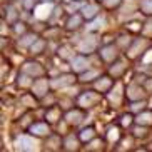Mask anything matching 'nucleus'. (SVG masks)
<instances>
[{
    "label": "nucleus",
    "mask_w": 152,
    "mask_h": 152,
    "mask_svg": "<svg viewBox=\"0 0 152 152\" xmlns=\"http://www.w3.org/2000/svg\"><path fill=\"white\" fill-rule=\"evenodd\" d=\"M15 145H17V149H20V151H34V149H37L35 140L30 139V137H25V135L18 137L17 140H15Z\"/></svg>",
    "instance_id": "f257e3e1"
},
{
    "label": "nucleus",
    "mask_w": 152,
    "mask_h": 152,
    "mask_svg": "<svg viewBox=\"0 0 152 152\" xmlns=\"http://www.w3.org/2000/svg\"><path fill=\"white\" fill-rule=\"evenodd\" d=\"M54 10V7H52V4H42L37 7L35 10V17L37 18H47L50 15V12Z\"/></svg>",
    "instance_id": "f03ea898"
},
{
    "label": "nucleus",
    "mask_w": 152,
    "mask_h": 152,
    "mask_svg": "<svg viewBox=\"0 0 152 152\" xmlns=\"http://www.w3.org/2000/svg\"><path fill=\"white\" fill-rule=\"evenodd\" d=\"M32 130V134H35V135H45V134H49V127L45 124H34L30 127Z\"/></svg>",
    "instance_id": "7ed1b4c3"
},
{
    "label": "nucleus",
    "mask_w": 152,
    "mask_h": 152,
    "mask_svg": "<svg viewBox=\"0 0 152 152\" xmlns=\"http://www.w3.org/2000/svg\"><path fill=\"white\" fill-rule=\"evenodd\" d=\"M100 55H102V58H105V60H112V58H115V49H114L112 45L104 47L102 52H100Z\"/></svg>",
    "instance_id": "20e7f679"
},
{
    "label": "nucleus",
    "mask_w": 152,
    "mask_h": 152,
    "mask_svg": "<svg viewBox=\"0 0 152 152\" xmlns=\"http://www.w3.org/2000/svg\"><path fill=\"white\" fill-rule=\"evenodd\" d=\"M34 92H35L37 95H42L47 92V80H39L34 84Z\"/></svg>",
    "instance_id": "39448f33"
},
{
    "label": "nucleus",
    "mask_w": 152,
    "mask_h": 152,
    "mask_svg": "<svg viewBox=\"0 0 152 152\" xmlns=\"http://www.w3.org/2000/svg\"><path fill=\"white\" fill-rule=\"evenodd\" d=\"M72 67H74V70L80 72V70H84V69L87 67V60H85L84 57H77V58H74V64H72Z\"/></svg>",
    "instance_id": "423d86ee"
},
{
    "label": "nucleus",
    "mask_w": 152,
    "mask_h": 152,
    "mask_svg": "<svg viewBox=\"0 0 152 152\" xmlns=\"http://www.w3.org/2000/svg\"><path fill=\"white\" fill-rule=\"evenodd\" d=\"M94 100H97V95H95V94H92V92H89V94H85L84 97L80 99V104L87 107V105H90V104L94 102Z\"/></svg>",
    "instance_id": "0eeeda50"
},
{
    "label": "nucleus",
    "mask_w": 152,
    "mask_h": 152,
    "mask_svg": "<svg viewBox=\"0 0 152 152\" xmlns=\"http://www.w3.org/2000/svg\"><path fill=\"white\" fill-rule=\"evenodd\" d=\"M23 70L28 72V74H42V69L37 65V64H25V67H23Z\"/></svg>",
    "instance_id": "6e6552de"
},
{
    "label": "nucleus",
    "mask_w": 152,
    "mask_h": 152,
    "mask_svg": "<svg viewBox=\"0 0 152 152\" xmlns=\"http://www.w3.org/2000/svg\"><path fill=\"white\" fill-rule=\"evenodd\" d=\"M72 82H74V77L65 75V77H60V80H54V85L58 87V85H67V84H72Z\"/></svg>",
    "instance_id": "1a4fd4ad"
},
{
    "label": "nucleus",
    "mask_w": 152,
    "mask_h": 152,
    "mask_svg": "<svg viewBox=\"0 0 152 152\" xmlns=\"http://www.w3.org/2000/svg\"><path fill=\"white\" fill-rule=\"evenodd\" d=\"M95 14H97V7H95V5H89V7H84V15H85L87 18H92Z\"/></svg>",
    "instance_id": "9d476101"
},
{
    "label": "nucleus",
    "mask_w": 152,
    "mask_h": 152,
    "mask_svg": "<svg viewBox=\"0 0 152 152\" xmlns=\"http://www.w3.org/2000/svg\"><path fill=\"white\" fill-rule=\"evenodd\" d=\"M140 7H142L144 14H152V0H142Z\"/></svg>",
    "instance_id": "9b49d317"
},
{
    "label": "nucleus",
    "mask_w": 152,
    "mask_h": 152,
    "mask_svg": "<svg viewBox=\"0 0 152 152\" xmlns=\"http://www.w3.org/2000/svg\"><path fill=\"white\" fill-rule=\"evenodd\" d=\"M142 95V90L139 89V87H135V85H132L129 89V97L130 99H137V97H140Z\"/></svg>",
    "instance_id": "f8f14e48"
},
{
    "label": "nucleus",
    "mask_w": 152,
    "mask_h": 152,
    "mask_svg": "<svg viewBox=\"0 0 152 152\" xmlns=\"http://www.w3.org/2000/svg\"><path fill=\"white\" fill-rule=\"evenodd\" d=\"M94 47H95V42L94 40H89V44H87V40H85L84 44L80 45L82 52H92V50H94Z\"/></svg>",
    "instance_id": "ddd939ff"
},
{
    "label": "nucleus",
    "mask_w": 152,
    "mask_h": 152,
    "mask_svg": "<svg viewBox=\"0 0 152 152\" xmlns=\"http://www.w3.org/2000/svg\"><path fill=\"white\" fill-rule=\"evenodd\" d=\"M94 137V129H84L80 134V139L82 140H90V139Z\"/></svg>",
    "instance_id": "4468645a"
},
{
    "label": "nucleus",
    "mask_w": 152,
    "mask_h": 152,
    "mask_svg": "<svg viewBox=\"0 0 152 152\" xmlns=\"http://www.w3.org/2000/svg\"><path fill=\"white\" fill-rule=\"evenodd\" d=\"M137 121H139V124H151L152 122V114H140Z\"/></svg>",
    "instance_id": "2eb2a0df"
},
{
    "label": "nucleus",
    "mask_w": 152,
    "mask_h": 152,
    "mask_svg": "<svg viewBox=\"0 0 152 152\" xmlns=\"http://www.w3.org/2000/svg\"><path fill=\"white\" fill-rule=\"evenodd\" d=\"M110 84H112V82L109 80V79H105V77H104L102 80L97 82V89H99V90H105L107 87H110Z\"/></svg>",
    "instance_id": "dca6fc26"
},
{
    "label": "nucleus",
    "mask_w": 152,
    "mask_h": 152,
    "mask_svg": "<svg viewBox=\"0 0 152 152\" xmlns=\"http://www.w3.org/2000/svg\"><path fill=\"white\" fill-rule=\"evenodd\" d=\"M79 23H80V17L79 15H74V17L69 20V28H75L79 27Z\"/></svg>",
    "instance_id": "f3484780"
},
{
    "label": "nucleus",
    "mask_w": 152,
    "mask_h": 152,
    "mask_svg": "<svg viewBox=\"0 0 152 152\" xmlns=\"http://www.w3.org/2000/svg\"><path fill=\"white\" fill-rule=\"evenodd\" d=\"M67 121H69V122H74V124H77V122L80 121V114H79V112H70V114L67 115Z\"/></svg>",
    "instance_id": "a211bd4d"
},
{
    "label": "nucleus",
    "mask_w": 152,
    "mask_h": 152,
    "mask_svg": "<svg viewBox=\"0 0 152 152\" xmlns=\"http://www.w3.org/2000/svg\"><path fill=\"white\" fill-rule=\"evenodd\" d=\"M65 147L67 149H77V140L74 137H69L67 140H65Z\"/></svg>",
    "instance_id": "6ab92c4d"
},
{
    "label": "nucleus",
    "mask_w": 152,
    "mask_h": 152,
    "mask_svg": "<svg viewBox=\"0 0 152 152\" xmlns=\"http://www.w3.org/2000/svg\"><path fill=\"white\" fill-rule=\"evenodd\" d=\"M44 49V42H37V44H32V52H35V54H39L40 50Z\"/></svg>",
    "instance_id": "aec40b11"
},
{
    "label": "nucleus",
    "mask_w": 152,
    "mask_h": 152,
    "mask_svg": "<svg viewBox=\"0 0 152 152\" xmlns=\"http://www.w3.org/2000/svg\"><path fill=\"white\" fill-rule=\"evenodd\" d=\"M117 137H119V130H117V129H110V130H109V139H110V140H115Z\"/></svg>",
    "instance_id": "412c9836"
},
{
    "label": "nucleus",
    "mask_w": 152,
    "mask_h": 152,
    "mask_svg": "<svg viewBox=\"0 0 152 152\" xmlns=\"http://www.w3.org/2000/svg\"><path fill=\"white\" fill-rule=\"evenodd\" d=\"M34 40H35V37H34V35H27V37L22 40V45H28L30 42H34Z\"/></svg>",
    "instance_id": "4be33fe9"
},
{
    "label": "nucleus",
    "mask_w": 152,
    "mask_h": 152,
    "mask_svg": "<svg viewBox=\"0 0 152 152\" xmlns=\"http://www.w3.org/2000/svg\"><path fill=\"white\" fill-rule=\"evenodd\" d=\"M97 75V72H89V74H84V75H82V79H84V80H90V79H92V77H95Z\"/></svg>",
    "instance_id": "5701e85b"
},
{
    "label": "nucleus",
    "mask_w": 152,
    "mask_h": 152,
    "mask_svg": "<svg viewBox=\"0 0 152 152\" xmlns=\"http://www.w3.org/2000/svg\"><path fill=\"white\" fill-rule=\"evenodd\" d=\"M47 117H49L50 121H57L55 117H57V110H50L49 114H47Z\"/></svg>",
    "instance_id": "b1692460"
},
{
    "label": "nucleus",
    "mask_w": 152,
    "mask_h": 152,
    "mask_svg": "<svg viewBox=\"0 0 152 152\" xmlns=\"http://www.w3.org/2000/svg\"><path fill=\"white\" fill-rule=\"evenodd\" d=\"M104 22V20H97V22H95V23H92V25H90V30H94V28H99V27H102V25H100V23H102Z\"/></svg>",
    "instance_id": "393cba45"
},
{
    "label": "nucleus",
    "mask_w": 152,
    "mask_h": 152,
    "mask_svg": "<svg viewBox=\"0 0 152 152\" xmlns=\"http://www.w3.org/2000/svg\"><path fill=\"white\" fill-rule=\"evenodd\" d=\"M142 107H144V102H137V104H134V105H132V109H134V110H140Z\"/></svg>",
    "instance_id": "a878e982"
},
{
    "label": "nucleus",
    "mask_w": 152,
    "mask_h": 152,
    "mask_svg": "<svg viewBox=\"0 0 152 152\" xmlns=\"http://www.w3.org/2000/svg\"><path fill=\"white\" fill-rule=\"evenodd\" d=\"M119 2H121V0H105V4H107L109 7H114V5H117Z\"/></svg>",
    "instance_id": "bb28decb"
},
{
    "label": "nucleus",
    "mask_w": 152,
    "mask_h": 152,
    "mask_svg": "<svg viewBox=\"0 0 152 152\" xmlns=\"http://www.w3.org/2000/svg\"><path fill=\"white\" fill-rule=\"evenodd\" d=\"M130 121H132V119H130V115H124V119H122V124H124V125H129Z\"/></svg>",
    "instance_id": "cd10ccee"
},
{
    "label": "nucleus",
    "mask_w": 152,
    "mask_h": 152,
    "mask_svg": "<svg viewBox=\"0 0 152 152\" xmlns=\"http://www.w3.org/2000/svg\"><path fill=\"white\" fill-rule=\"evenodd\" d=\"M27 79H28V77H22V80H20V84H22V85H28L30 82H28Z\"/></svg>",
    "instance_id": "c85d7f7f"
},
{
    "label": "nucleus",
    "mask_w": 152,
    "mask_h": 152,
    "mask_svg": "<svg viewBox=\"0 0 152 152\" xmlns=\"http://www.w3.org/2000/svg\"><path fill=\"white\" fill-rule=\"evenodd\" d=\"M142 134H144V129L137 127V129H135V135H142Z\"/></svg>",
    "instance_id": "c756f323"
},
{
    "label": "nucleus",
    "mask_w": 152,
    "mask_h": 152,
    "mask_svg": "<svg viewBox=\"0 0 152 152\" xmlns=\"http://www.w3.org/2000/svg\"><path fill=\"white\" fill-rule=\"evenodd\" d=\"M32 4H34V0H25V7H27V9H30Z\"/></svg>",
    "instance_id": "7c9ffc66"
},
{
    "label": "nucleus",
    "mask_w": 152,
    "mask_h": 152,
    "mask_svg": "<svg viewBox=\"0 0 152 152\" xmlns=\"http://www.w3.org/2000/svg\"><path fill=\"white\" fill-rule=\"evenodd\" d=\"M62 55H64V57H69V49H67V47L62 49Z\"/></svg>",
    "instance_id": "2f4dec72"
},
{
    "label": "nucleus",
    "mask_w": 152,
    "mask_h": 152,
    "mask_svg": "<svg viewBox=\"0 0 152 152\" xmlns=\"http://www.w3.org/2000/svg\"><path fill=\"white\" fill-rule=\"evenodd\" d=\"M147 25H149V27L145 28V32H147V34H152V22H151V23H147Z\"/></svg>",
    "instance_id": "473e14b6"
},
{
    "label": "nucleus",
    "mask_w": 152,
    "mask_h": 152,
    "mask_svg": "<svg viewBox=\"0 0 152 152\" xmlns=\"http://www.w3.org/2000/svg\"><path fill=\"white\" fill-rule=\"evenodd\" d=\"M17 32H18V34L23 32V25H22V23H18V25H17Z\"/></svg>",
    "instance_id": "72a5a7b5"
},
{
    "label": "nucleus",
    "mask_w": 152,
    "mask_h": 152,
    "mask_svg": "<svg viewBox=\"0 0 152 152\" xmlns=\"http://www.w3.org/2000/svg\"><path fill=\"white\" fill-rule=\"evenodd\" d=\"M149 60H152V52L147 55V57H145V62H149Z\"/></svg>",
    "instance_id": "f704fd0d"
}]
</instances>
